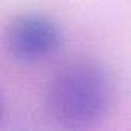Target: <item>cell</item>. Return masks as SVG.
<instances>
[{
	"label": "cell",
	"mask_w": 131,
	"mask_h": 131,
	"mask_svg": "<svg viewBox=\"0 0 131 131\" xmlns=\"http://www.w3.org/2000/svg\"><path fill=\"white\" fill-rule=\"evenodd\" d=\"M110 103V79L91 62H76L60 70L48 85L45 102L48 116L68 129L97 125L108 113Z\"/></svg>",
	"instance_id": "1"
},
{
	"label": "cell",
	"mask_w": 131,
	"mask_h": 131,
	"mask_svg": "<svg viewBox=\"0 0 131 131\" xmlns=\"http://www.w3.org/2000/svg\"><path fill=\"white\" fill-rule=\"evenodd\" d=\"M62 42L57 23L42 14H22L14 17L5 31V46L19 62L32 63L52 56Z\"/></svg>",
	"instance_id": "2"
}]
</instances>
